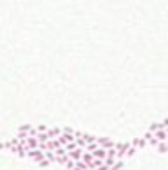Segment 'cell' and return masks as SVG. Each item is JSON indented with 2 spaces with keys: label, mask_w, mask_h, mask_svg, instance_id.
I'll return each mask as SVG.
<instances>
[{
  "label": "cell",
  "mask_w": 168,
  "mask_h": 170,
  "mask_svg": "<svg viewBox=\"0 0 168 170\" xmlns=\"http://www.w3.org/2000/svg\"><path fill=\"white\" fill-rule=\"evenodd\" d=\"M96 159H105L107 157V149H101V147H98L94 152H91Z\"/></svg>",
  "instance_id": "cell-6"
},
{
  "label": "cell",
  "mask_w": 168,
  "mask_h": 170,
  "mask_svg": "<svg viewBox=\"0 0 168 170\" xmlns=\"http://www.w3.org/2000/svg\"><path fill=\"white\" fill-rule=\"evenodd\" d=\"M96 170H110V167H107V165L103 163V165H99V167H98Z\"/></svg>",
  "instance_id": "cell-16"
},
{
  "label": "cell",
  "mask_w": 168,
  "mask_h": 170,
  "mask_svg": "<svg viewBox=\"0 0 168 170\" xmlns=\"http://www.w3.org/2000/svg\"><path fill=\"white\" fill-rule=\"evenodd\" d=\"M152 134H154V138H155L159 143L166 141V138H168V132L165 130V129H159V130H155V132H152Z\"/></svg>",
  "instance_id": "cell-5"
},
{
  "label": "cell",
  "mask_w": 168,
  "mask_h": 170,
  "mask_svg": "<svg viewBox=\"0 0 168 170\" xmlns=\"http://www.w3.org/2000/svg\"><path fill=\"white\" fill-rule=\"evenodd\" d=\"M27 157H31L33 161H42V159H45L43 157V152L42 150H38V149H33V150H27Z\"/></svg>",
  "instance_id": "cell-3"
},
{
  "label": "cell",
  "mask_w": 168,
  "mask_h": 170,
  "mask_svg": "<svg viewBox=\"0 0 168 170\" xmlns=\"http://www.w3.org/2000/svg\"><path fill=\"white\" fill-rule=\"evenodd\" d=\"M161 123H163V127H165V129H166V127H168V118H165V119H163V121H161Z\"/></svg>",
  "instance_id": "cell-17"
},
{
  "label": "cell",
  "mask_w": 168,
  "mask_h": 170,
  "mask_svg": "<svg viewBox=\"0 0 168 170\" xmlns=\"http://www.w3.org/2000/svg\"><path fill=\"white\" fill-rule=\"evenodd\" d=\"M159 129H165V127H163L161 121H155V123H152L148 127V132H155V130H159Z\"/></svg>",
  "instance_id": "cell-9"
},
{
  "label": "cell",
  "mask_w": 168,
  "mask_h": 170,
  "mask_svg": "<svg viewBox=\"0 0 168 170\" xmlns=\"http://www.w3.org/2000/svg\"><path fill=\"white\" fill-rule=\"evenodd\" d=\"M155 150L159 152V154H166V152H168V143H166V141H163V143H159V145L155 147Z\"/></svg>",
  "instance_id": "cell-8"
},
{
  "label": "cell",
  "mask_w": 168,
  "mask_h": 170,
  "mask_svg": "<svg viewBox=\"0 0 168 170\" xmlns=\"http://www.w3.org/2000/svg\"><path fill=\"white\" fill-rule=\"evenodd\" d=\"M98 149V143H87V147H85V152H94Z\"/></svg>",
  "instance_id": "cell-11"
},
{
  "label": "cell",
  "mask_w": 168,
  "mask_h": 170,
  "mask_svg": "<svg viewBox=\"0 0 168 170\" xmlns=\"http://www.w3.org/2000/svg\"><path fill=\"white\" fill-rule=\"evenodd\" d=\"M130 147H134L136 150H141V149L148 147V141H147L145 138H134V139L130 141Z\"/></svg>",
  "instance_id": "cell-2"
},
{
  "label": "cell",
  "mask_w": 168,
  "mask_h": 170,
  "mask_svg": "<svg viewBox=\"0 0 168 170\" xmlns=\"http://www.w3.org/2000/svg\"><path fill=\"white\" fill-rule=\"evenodd\" d=\"M136 149H134V147H130V149H129V150L125 152V157H132V156H134V154H136Z\"/></svg>",
  "instance_id": "cell-13"
},
{
  "label": "cell",
  "mask_w": 168,
  "mask_h": 170,
  "mask_svg": "<svg viewBox=\"0 0 168 170\" xmlns=\"http://www.w3.org/2000/svg\"><path fill=\"white\" fill-rule=\"evenodd\" d=\"M123 167H125V159H118V161L110 167V170H121Z\"/></svg>",
  "instance_id": "cell-10"
},
{
  "label": "cell",
  "mask_w": 168,
  "mask_h": 170,
  "mask_svg": "<svg viewBox=\"0 0 168 170\" xmlns=\"http://www.w3.org/2000/svg\"><path fill=\"white\" fill-rule=\"evenodd\" d=\"M67 156H69V159H73V161H80L81 156H83V149H74V150L67 152Z\"/></svg>",
  "instance_id": "cell-4"
},
{
  "label": "cell",
  "mask_w": 168,
  "mask_h": 170,
  "mask_svg": "<svg viewBox=\"0 0 168 170\" xmlns=\"http://www.w3.org/2000/svg\"><path fill=\"white\" fill-rule=\"evenodd\" d=\"M96 143L101 149H114L116 147V141L110 139V138H96Z\"/></svg>",
  "instance_id": "cell-1"
},
{
  "label": "cell",
  "mask_w": 168,
  "mask_h": 170,
  "mask_svg": "<svg viewBox=\"0 0 168 170\" xmlns=\"http://www.w3.org/2000/svg\"><path fill=\"white\" fill-rule=\"evenodd\" d=\"M166 143H168V138H166Z\"/></svg>",
  "instance_id": "cell-19"
},
{
  "label": "cell",
  "mask_w": 168,
  "mask_h": 170,
  "mask_svg": "<svg viewBox=\"0 0 168 170\" xmlns=\"http://www.w3.org/2000/svg\"><path fill=\"white\" fill-rule=\"evenodd\" d=\"M54 154H56V156H65L67 152H65V149H63V147H60V149H56V150H54Z\"/></svg>",
  "instance_id": "cell-14"
},
{
  "label": "cell",
  "mask_w": 168,
  "mask_h": 170,
  "mask_svg": "<svg viewBox=\"0 0 168 170\" xmlns=\"http://www.w3.org/2000/svg\"><path fill=\"white\" fill-rule=\"evenodd\" d=\"M47 136L51 138V139H54L58 136H62V129H58V127H51V129H47Z\"/></svg>",
  "instance_id": "cell-7"
},
{
  "label": "cell",
  "mask_w": 168,
  "mask_h": 170,
  "mask_svg": "<svg viewBox=\"0 0 168 170\" xmlns=\"http://www.w3.org/2000/svg\"><path fill=\"white\" fill-rule=\"evenodd\" d=\"M147 141H148V145H150V147H157V145H159V141H157L155 138H154V134L150 136V138L147 139Z\"/></svg>",
  "instance_id": "cell-12"
},
{
  "label": "cell",
  "mask_w": 168,
  "mask_h": 170,
  "mask_svg": "<svg viewBox=\"0 0 168 170\" xmlns=\"http://www.w3.org/2000/svg\"><path fill=\"white\" fill-rule=\"evenodd\" d=\"M38 165H40V167H49V165H53V163L47 161V159H42V161H38Z\"/></svg>",
  "instance_id": "cell-15"
},
{
  "label": "cell",
  "mask_w": 168,
  "mask_h": 170,
  "mask_svg": "<svg viewBox=\"0 0 168 170\" xmlns=\"http://www.w3.org/2000/svg\"><path fill=\"white\" fill-rule=\"evenodd\" d=\"M165 130H166V132H168V127H166V129H165Z\"/></svg>",
  "instance_id": "cell-18"
}]
</instances>
